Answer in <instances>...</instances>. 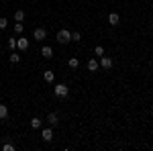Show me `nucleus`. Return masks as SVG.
Listing matches in <instances>:
<instances>
[{"label":"nucleus","instance_id":"nucleus-11","mask_svg":"<svg viewBox=\"0 0 153 151\" xmlns=\"http://www.w3.org/2000/svg\"><path fill=\"white\" fill-rule=\"evenodd\" d=\"M43 80L51 84V82L55 80V74H53V71H49V70H47V71H43Z\"/></svg>","mask_w":153,"mask_h":151},{"label":"nucleus","instance_id":"nucleus-17","mask_svg":"<svg viewBox=\"0 0 153 151\" xmlns=\"http://www.w3.org/2000/svg\"><path fill=\"white\" fill-rule=\"evenodd\" d=\"M94 53H96V55H98V57H102V55H104V47H102V45H96Z\"/></svg>","mask_w":153,"mask_h":151},{"label":"nucleus","instance_id":"nucleus-14","mask_svg":"<svg viewBox=\"0 0 153 151\" xmlns=\"http://www.w3.org/2000/svg\"><path fill=\"white\" fill-rule=\"evenodd\" d=\"M23 31H25L23 23H14V35H23Z\"/></svg>","mask_w":153,"mask_h":151},{"label":"nucleus","instance_id":"nucleus-21","mask_svg":"<svg viewBox=\"0 0 153 151\" xmlns=\"http://www.w3.org/2000/svg\"><path fill=\"white\" fill-rule=\"evenodd\" d=\"M71 41H76V43L82 41V35H80V33H71Z\"/></svg>","mask_w":153,"mask_h":151},{"label":"nucleus","instance_id":"nucleus-3","mask_svg":"<svg viewBox=\"0 0 153 151\" xmlns=\"http://www.w3.org/2000/svg\"><path fill=\"white\" fill-rule=\"evenodd\" d=\"M45 37H47V31H45L43 27H39V29L33 31V39H35V41H43Z\"/></svg>","mask_w":153,"mask_h":151},{"label":"nucleus","instance_id":"nucleus-5","mask_svg":"<svg viewBox=\"0 0 153 151\" xmlns=\"http://www.w3.org/2000/svg\"><path fill=\"white\" fill-rule=\"evenodd\" d=\"M16 47H19L21 51H27V49H29V39H25V37H19V39H16Z\"/></svg>","mask_w":153,"mask_h":151},{"label":"nucleus","instance_id":"nucleus-18","mask_svg":"<svg viewBox=\"0 0 153 151\" xmlns=\"http://www.w3.org/2000/svg\"><path fill=\"white\" fill-rule=\"evenodd\" d=\"M78 65H80V61H78L76 57H71V59H70V68H71V70H76Z\"/></svg>","mask_w":153,"mask_h":151},{"label":"nucleus","instance_id":"nucleus-10","mask_svg":"<svg viewBox=\"0 0 153 151\" xmlns=\"http://www.w3.org/2000/svg\"><path fill=\"white\" fill-rule=\"evenodd\" d=\"M25 21V10H14V23H23Z\"/></svg>","mask_w":153,"mask_h":151},{"label":"nucleus","instance_id":"nucleus-2","mask_svg":"<svg viewBox=\"0 0 153 151\" xmlns=\"http://www.w3.org/2000/svg\"><path fill=\"white\" fill-rule=\"evenodd\" d=\"M53 92H55V96H57V98H65V96L70 94V88H68L65 84H57V86L53 88Z\"/></svg>","mask_w":153,"mask_h":151},{"label":"nucleus","instance_id":"nucleus-12","mask_svg":"<svg viewBox=\"0 0 153 151\" xmlns=\"http://www.w3.org/2000/svg\"><path fill=\"white\" fill-rule=\"evenodd\" d=\"M8 116V106L6 104H0V121H4Z\"/></svg>","mask_w":153,"mask_h":151},{"label":"nucleus","instance_id":"nucleus-19","mask_svg":"<svg viewBox=\"0 0 153 151\" xmlns=\"http://www.w3.org/2000/svg\"><path fill=\"white\" fill-rule=\"evenodd\" d=\"M8 47H10V49H16V37H10V39H8Z\"/></svg>","mask_w":153,"mask_h":151},{"label":"nucleus","instance_id":"nucleus-1","mask_svg":"<svg viewBox=\"0 0 153 151\" xmlns=\"http://www.w3.org/2000/svg\"><path fill=\"white\" fill-rule=\"evenodd\" d=\"M71 41V33L68 31V29H61V31H57V43H61V45H68Z\"/></svg>","mask_w":153,"mask_h":151},{"label":"nucleus","instance_id":"nucleus-9","mask_svg":"<svg viewBox=\"0 0 153 151\" xmlns=\"http://www.w3.org/2000/svg\"><path fill=\"white\" fill-rule=\"evenodd\" d=\"M41 55H43V57H47V59H51V57H53V49L45 45L43 49H41Z\"/></svg>","mask_w":153,"mask_h":151},{"label":"nucleus","instance_id":"nucleus-8","mask_svg":"<svg viewBox=\"0 0 153 151\" xmlns=\"http://www.w3.org/2000/svg\"><path fill=\"white\" fill-rule=\"evenodd\" d=\"M118 21H120V16H118L117 12H110V14H108V23L112 25V27H117Z\"/></svg>","mask_w":153,"mask_h":151},{"label":"nucleus","instance_id":"nucleus-16","mask_svg":"<svg viewBox=\"0 0 153 151\" xmlns=\"http://www.w3.org/2000/svg\"><path fill=\"white\" fill-rule=\"evenodd\" d=\"M19 61H21V55H19L16 51H14V53H10V63H19Z\"/></svg>","mask_w":153,"mask_h":151},{"label":"nucleus","instance_id":"nucleus-15","mask_svg":"<svg viewBox=\"0 0 153 151\" xmlns=\"http://www.w3.org/2000/svg\"><path fill=\"white\" fill-rule=\"evenodd\" d=\"M41 123H43V121H41V118H37V116H35V118L31 121V127H33V129H41Z\"/></svg>","mask_w":153,"mask_h":151},{"label":"nucleus","instance_id":"nucleus-13","mask_svg":"<svg viewBox=\"0 0 153 151\" xmlns=\"http://www.w3.org/2000/svg\"><path fill=\"white\" fill-rule=\"evenodd\" d=\"M88 70L90 71H98V59H90V61H88Z\"/></svg>","mask_w":153,"mask_h":151},{"label":"nucleus","instance_id":"nucleus-4","mask_svg":"<svg viewBox=\"0 0 153 151\" xmlns=\"http://www.w3.org/2000/svg\"><path fill=\"white\" fill-rule=\"evenodd\" d=\"M100 68H102V70H110V68H112V57L102 55V59H100Z\"/></svg>","mask_w":153,"mask_h":151},{"label":"nucleus","instance_id":"nucleus-20","mask_svg":"<svg viewBox=\"0 0 153 151\" xmlns=\"http://www.w3.org/2000/svg\"><path fill=\"white\" fill-rule=\"evenodd\" d=\"M6 27H8V21H6L4 16H0V31H2V29H6Z\"/></svg>","mask_w":153,"mask_h":151},{"label":"nucleus","instance_id":"nucleus-22","mask_svg":"<svg viewBox=\"0 0 153 151\" xmlns=\"http://www.w3.org/2000/svg\"><path fill=\"white\" fill-rule=\"evenodd\" d=\"M2 151H14V145L6 143V145H2Z\"/></svg>","mask_w":153,"mask_h":151},{"label":"nucleus","instance_id":"nucleus-7","mask_svg":"<svg viewBox=\"0 0 153 151\" xmlns=\"http://www.w3.org/2000/svg\"><path fill=\"white\" fill-rule=\"evenodd\" d=\"M47 123H49V127H55L59 123V116L55 115V112H49V116H47Z\"/></svg>","mask_w":153,"mask_h":151},{"label":"nucleus","instance_id":"nucleus-6","mask_svg":"<svg viewBox=\"0 0 153 151\" xmlns=\"http://www.w3.org/2000/svg\"><path fill=\"white\" fill-rule=\"evenodd\" d=\"M41 139L47 141V143L53 139V131H51V127H47V129H43V131H41Z\"/></svg>","mask_w":153,"mask_h":151}]
</instances>
